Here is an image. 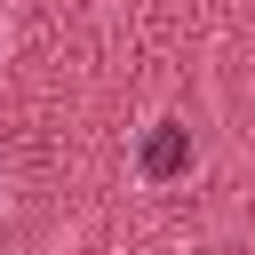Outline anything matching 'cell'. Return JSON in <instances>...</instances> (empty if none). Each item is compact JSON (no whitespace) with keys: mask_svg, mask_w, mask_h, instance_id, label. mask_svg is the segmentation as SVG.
Listing matches in <instances>:
<instances>
[{"mask_svg":"<svg viewBox=\"0 0 255 255\" xmlns=\"http://www.w3.org/2000/svg\"><path fill=\"white\" fill-rule=\"evenodd\" d=\"M183 167H191V128H175V120L151 128V135H143V175L167 183V175H183Z\"/></svg>","mask_w":255,"mask_h":255,"instance_id":"1","label":"cell"}]
</instances>
